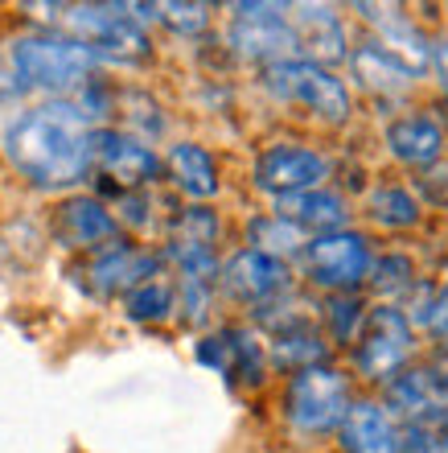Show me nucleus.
I'll list each match as a JSON object with an SVG mask.
<instances>
[{
  "instance_id": "4be33fe9",
  "label": "nucleus",
  "mask_w": 448,
  "mask_h": 453,
  "mask_svg": "<svg viewBox=\"0 0 448 453\" xmlns=\"http://www.w3.org/2000/svg\"><path fill=\"white\" fill-rule=\"evenodd\" d=\"M226 375L235 388H263L268 383V350L255 338V330L243 326H226Z\"/></svg>"
},
{
  "instance_id": "f257e3e1",
  "label": "nucleus",
  "mask_w": 448,
  "mask_h": 453,
  "mask_svg": "<svg viewBox=\"0 0 448 453\" xmlns=\"http://www.w3.org/2000/svg\"><path fill=\"white\" fill-rule=\"evenodd\" d=\"M9 165L37 190H71L95 169V124L74 99H46L9 119L0 136Z\"/></svg>"
},
{
  "instance_id": "f704fd0d",
  "label": "nucleus",
  "mask_w": 448,
  "mask_h": 453,
  "mask_svg": "<svg viewBox=\"0 0 448 453\" xmlns=\"http://www.w3.org/2000/svg\"><path fill=\"white\" fill-rule=\"evenodd\" d=\"M428 330H444L448 326V285L440 288L437 297H432V305H428V318H424Z\"/></svg>"
},
{
  "instance_id": "ddd939ff",
  "label": "nucleus",
  "mask_w": 448,
  "mask_h": 453,
  "mask_svg": "<svg viewBox=\"0 0 448 453\" xmlns=\"http://www.w3.org/2000/svg\"><path fill=\"white\" fill-rule=\"evenodd\" d=\"M54 239L74 251H99L119 239V223L111 206L95 194H71L54 211Z\"/></svg>"
},
{
  "instance_id": "412c9836",
  "label": "nucleus",
  "mask_w": 448,
  "mask_h": 453,
  "mask_svg": "<svg viewBox=\"0 0 448 453\" xmlns=\"http://www.w3.org/2000/svg\"><path fill=\"white\" fill-rule=\"evenodd\" d=\"M263 350H268V367L288 371V375H296V371H305V367H321V363H330V342H321V334L313 330V322L276 334Z\"/></svg>"
},
{
  "instance_id": "b1692460",
  "label": "nucleus",
  "mask_w": 448,
  "mask_h": 453,
  "mask_svg": "<svg viewBox=\"0 0 448 453\" xmlns=\"http://www.w3.org/2000/svg\"><path fill=\"white\" fill-rule=\"evenodd\" d=\"M366 215L378 226L403 231V226L420 223V198L412 190H403V186H378V190L366 194Z\"/></svg>"
},
{
  "instance_id": "2f4dec72",
  "label": "nucleus",
  "mask_w": 448,
  "mask_h": 453,
  "mask_svg": "<svg viewBox=\"0 0 448 453\" xmlns=\"http://www.w3.org/2000/svg\"><path fill=\"white\" fill-rule=\"evenodd\" d=\"M415 190L424 194L432 206L448 211V165H444V161H437V165L420 169V178H415Z\"/></svg>"
},
{
  "instance_id": "7ed1b4c3",
  "label": "nucleus",
  "mask_w": 448,
  "mask_h": 453,
  "mask_svg": "<svg viewBox=\"0 0 448 453\" xmlns=\"http://www.w3.org/2000/svg\"><path fill=\"white\" fill-rule=\"evenodd\" d=\"M260 87L271 99L305 108L308 116H317L321 124H345L354 116V96L350 87L338 79L333 71L317 66L305 58H288V62H271L260 71Z\"/></svg>"
},
{
  "instance_id": "393cba45",
  "label": "nucleus",
  "mask_w": 448,
  "mask_h": 453,
  "mask_svg": "<svg viewBox=\"0 0 448 453\" xmlns=\"http://www.w3.org/2000/svg\"><path fill=\"white\" fill-rule=\"evenodd\" d=\"M247 231H251V248L263 251V256H276V260H288V256L305 251V231H296L280 215H255Z\"/></svg>"
},
{
  "instance_id": "c9c22d12",
  "label": "nucleus",
  "mask_w": 448,
  "mask_h": 453,
  "mask_svg": "<svg viewBox=\"0 0 448 453\" xmlns=\"http://www.w3.org/2000/svg\"><path fill=\"white\" fill-rule=\"evenodd\" d=\"M424 371H428V380H432V388H437V395L448 404V355H437Z\"/></svg>"
},
{
  "instance_id": "c85d7f7f",
  "label": "nucleus",
  "mask_w": 448,
  "mask_h": 453,
  "mask_svg": "<svg viewBox=\"0 0 448 453\" xmlns=\"http://www.w3.org/2000/svg\"><path fill=\"white\" fill-rule=\"evenodd\" d=\"M218 215H214L210 206H189L181 211L178 223H173V239L178 243H201V248H214V239H218Z\"/></svg>"
},
{
  "instance_id": "9b49d317",
  "label": "nucleus",
  "mask_w": 448,
  "mask_h": 453,
  "mask_svg": "<svg viewBox=\"0 0 448 453\" xmlns=\"http://www.w3.org/2000/svg\"><path fill=\"white\" fill-rule=\"evenodd\" d=\"M165 268V256L161 251H148L140 243H128V239H116L91 256L87 264V285H91L95 297H116V293H132L144 280H156Z\"/></svg>"
},
{
  "instance_id": "c756f323",
  "label": "nucleus",
  "mask_w": 448,
  "mask_h": 453,
  "mask_svg": "<svg viewBox=\"0 0 448 453\" xmlns=\"http://www.w3.org/2000/svg\"><path fill=\"white\" fill-rule=\"evenodd\" d=\"M210 297H214V285H201V280H181L178 288V310H181V322L186 326H201L210 318Z\"/></svg>"
},
{
  "instance_id": "5701e85b",
  "label": "nucleus",
  "mask_w": 448,
  "mask_h": 453,
  "mask_svg": "<svg viewBox=\"0 0 448 453\" xmlns=\"http://www.w3.org/2000/svg\"><path fill=\"white\" fill-rule=\"evenodd\" d=\"M173 313H178V288L165 280H144L132 293H124V318L136 326L169 322Z\"/></svg>"
},
{
  "instance_id": "4468645a",
  "label": "nucleus",
  "mask_w": 448,
  "mask_h": 453,
  "mask_svg": "<svg viewBox=\"0 0 448 453\" xmlns=\"http://www.w3.org/2000/svg\"><path fill=\"white\" fill-rule=\"evenodd\" d=\"M288 25H292L296 50H300L305 62H317V66L330 71L333 62L350 58L342 12L333 4H288Z\"/></svg>"
},
{
  "instance_id": "20e7f679",
  "label": "nucleus",
  "mask_w": 448,
  "mask_h": 453,
  "mask_svg": "<svg viewBox=\"0 0 448 453\" xmlns=\"http://www.w3.org/2000/svg\"><path fill=\"white\" fill-rule=\"evenodd\" d=\"M345 412H350V380L338 367L321 363L305 367L288 380L284 392V420L292 425L300 437H325V433L342 429Z\"/></svg>"
},
{
  "instance_id": "f03ea898",
  "label": "nucleus",
  "mask_w": 448,
  "mask_h": 453,
  "mask_svg": "<svg viewBox=\"0 0 448 453\" xmlns=\"http://www.w3.org/2000/svg\"><path fill=\"white\" fill-rule=\"evenodd\" d=\"M9 66L17 79V91L71 99L74 91H83L91 83L99 58L71 34H29L9 46Z\"/></svg>"
},
{
  "instance_id": "f8f14e48",
  "label": "nucleus",
  "mask_w": 448,
  "mask_h": 453,
  "mask_svg": "<svg viewBox=\"0 0 448 453\" xmlns=\"http://www.w3.org/2000/svg\"><path fill=\"white\" fill-rule=\"evenodd\" d=\"M218 288H223L226 301H239V305H263V301L280 297L288 285V264L276 260V256H263L255 248H239L226 264H218Z\"/></svg>"
},
{
  "instance_id": "aec40b11",
  "label": "nucleus",
  "mask_w": 448,
  "mask_h": 453,
  "mask_svg": "<svg viewBox=\"0 0 448 453\" xmlns=\"http://www.w3.org/2000/svg\"><path fill=\"white\" fill-rule=\"evenodd\" d=\"M165 173L173 178V186H178L186 198H194V203H210L214 194H218V161H214V153L206 149V144L198 141H178L173 149H169L165 157Z\"/></svg>"
},
{
  "instance_id": "423d86ee",
  "label": "nucleus",
  "mask_w": 448,
  "mask_h": 453,
  "mask_svg": "<svg viewBox=\"0 0 448 453\" xmlns=\"http://www.w3.org/2000/svg\"><path fill=\"white\" fill-rule=\"evenodd\" d=\"M226 46L231 54L255 66L300 58L296 34L288 25V4H263V0H239L231 4V25H226Z\"/></svg>"
},
{
  "instance_id": "6e6552de",
  "label": "nucleus",
  "mask_w": 448,
  "mask_h": 453,
  "mask_svg": "<svg viewBox=\"0 0 448 453\" xmlns=\"http://www.w3.org/2000/svg\"><path fill=\"white\" fill-rule=\"evenodd\" d=\"M412 322L395 305H378L366 313L362 334L354 342V371L370 383L395 380L412 358Z\"/></svg>"
},
{
  "instance_id": "1a4fd4ad",
  "label": "nucleus",
  "mask_w": 448,
  "mask_h": 453,
  "mask_svg": "<svg viewBox=\"0 0 448 453\" xmlns=\"http://www.w3.org/2000/svg\"><path fill=\"white\" fill-rule=\"evenodd\" d=\"M95 169L99 178H107L111 194H128V190H148L161 181L165 161L153 153V144H144L140 136L119 128H95Z\"/></svg>"
},
{
  "instance_id": "2eb2a0df",
  "label": "nucleus",
  "mask_w": 448,
  "mask_h": 453,
  "mask_svg": "<svg viewBox=\"0 0 448 453\" xmlns=\"http://www.w3.org/2000/svg\"><path fill=\"white\" fill-rule=\"evenodd\" d=\"M350 71H354L358 83H362L370 96H378V99L407 96V91L415 87V79H420V74H415L399 54H391L378 37H366V42L350 46Z\"/></svg>"
},
{
  "instance_id": "4c0bfd02",
  "label": "nucleus",
  "mask_w": 448,
  "mask_h": 453,
  "mask_svg": "<svg viewBox=\"0 0 448 453\" xmlns=\"http://www.w3.org/2000/svg\"><path fill=\"white\" fill-rule=\"evenodd\" d=\"M437 429H440V433H444V437H448V412H444V417H440V425H437Z\"/></svg>"
},
{
  "instance_id": "a878e982",
  "label": "nucleus",
  "mask_w": 448,
  "mask_h": 453,
  "mask_svg": "<svg viewBox=\"0 0 448 453\" xmlns=\"http://www.w3.org/2000/svg\"><path fill=\"white\" fill-rule=\"evenodd\" d=\"M415 280H420V276H415V264H412V256H403V251L378 256V260L370 264V276H366V285L375 288L378 297H403V293H412Z\"/></svg>"
},
{
  "instance_id": "bb28decb",
  "label": "nucleus",
  "mask_w": 448,
  "mask_h": 453,
  "mask_svg": "<svg viewBox=\"0 0 448 453\" xmlns=\"http://www.w3.org/2000/svg\"><path fill=\"white\" fill-rule=\"evenodd\" d=\"M321 313H325V330H330L333 342H358L366 310L354 293H333V297H325V310Z\"/></svg>"
},
{
  "instance_id": "72a5a7b5",
  "label": "nucleus",
  "mask_w": 448,
  "mask_h": 453,
  "mask_svg": "<svg viewBox=\"0 0 448 453\" xmlns=\"http://www.w3.org/2000/svg\"><path fill=\"white\" fill-rule=\"evenodd\" d=\"M428 66L440 74V87H444V96H448V42L428 37Z\"/></svg>"
},
{
  "instance_id": "e433bc0d",
  "label": "nucleus",
  "mask_w": 448,
  "mask_h": 453,
  "mask_svg": "<svg viewBox=\"0 0 448 453\" xmlns=\"http://www.w3.org/2000/svg\"><path fill=\"white\" fill-rule=\"evenodd\" d=\"M432 334L440 338V355H448V326H444V330H432Z\"/></svg>"
},
{
  "instance_id": "9d476101",
  "label": "nucleus",
  "mask_w": 448,
  "mask_h": 453,
  "mask_svg": "<svg viewBox=\"0 0 448 453\" xmlns=\"http://www.w3.org/2000/svg\"><path fill=\"white\" fill-rule=\"evenodd\" d=\"M325 178H330V157L308 149V144H268L251 165L255 190L271 194V198L317 190Z\"/></svg>"
},
{
  "instance_id": "6ab92c4d",
  "label": "nucleus",
  "mask_w": 448,
  "mask_h": 453,
  "mask_svg": "<svg viewBox=\"0 0 448 453\" xmlns=\"http://www.w3.org/2000/svg\"><path fill=\"white\" fill-rule=\"evenodd\" d=\"M271 215L288 219L296 231H313V235H330V231H345L350 226V203H345L338 190H305V194H288V198H276V211Z\"/></svg>"
},
{
  "instance_id": "7c9ffc66",
  "label": "nucleus",
  "mask_w": 448,
  "mask_h": 453,
  "mask_svg": "<svg viewBox=\"0 0 448 453\" xmlns=\"http://www.w3.org/2000/svg\"><path fill=\"white\" fill-rule=\"evenodd\" d=\"M399 453H448V437L432 425H399Z\"/></svg>"
},
{
  "instance_id": "f3484780",
  "label": "nucleus",
  "mask_w": 448,
  "mask_h": 453,
  "mask_svg": "<svg viewBox=\"0 0 448 453\" xmlns=\"http://www.w3.org/2000/svg\"><path fill=\"white\" fill-rule=\"evenodd\" d=\"M383 144H387V153L399 165L428 169V165H437L440 153H444V128L432 116H424V111H407V116H395L387 124Z\"/></svg>"
},
{
  "instance_id": "473e14b6",
  "label": "nucleus",
  "mask_w": 448,
  "mask_h": 453,
  "mask_svg": "<svg viewBox=\"0 0 448 453\" xmlns=\"http://www.w3.org/2000/svg\"><path fill=\"white\" fill-rule=\"evenodd\" d=\"M194 358H198L201 367L223 371V375H226V338H223V330H218V334L198 338V346H194Z\"/></svg>"
},
{
  "instance_id": "dca6fc26",
  "label": "nucleus",
  "mask_w": 448,
  "mask_h": 453,
  "mask_svg": "<svg viewBox=\"0 0 448 453\" xmlns=\"http://www.w3.org/2000/svg\"><path fill=\"white\" fill-rule=\"evenodd\" d=\"M383 408L391 417H399L403 425H432V429L448 412V404L437 395L424 367H403L395 380L383 383Z\"/></svg>"
},
{
  "instance_id": "0eeeda50",
  "label": "nucleus",
  "mask_w": 448,
  "mask_h": 453,
  "mask_svg": "<svg viewBox=\"0 0 448 453\" xmlns=\"http://www.w3.org/2000/svg\"><path fill=\"white\" fill-rule=\"evenodd\" d=\"M300 264H305L308 285L325 288V293H354L358 285H366L370 276V264H375V251H370V239L362 231H330V235H313L305 239V251H300Z\"/></svg>"
},
{
  "instance_id": "39448f33",
  "label": "nucleus",
  "mask_w": 448,
  "mask_h": 453,
  "mask_svg": "<svg viewBox=\"0 0 448 453\" xmlns=\"http://www.w3.org/2000/svg\"><path fill=\"white\" fill-rule=\"evenodd\" d=\"M62 12L71 37L99 62H140L153 50L148 29L132 17L128 4H62Z\"/></svg>"
},
{
  "instance_id": "a211bd4d",
  "label": "nucleus",
  "mask_w": 448,
  "mask_h": 453,
  "mask_svg": "<svg viewBox=\"0 0 448 453\" xmlns=\"http://www.w3.org/2000/svg\"><path fill=\"white\" fill-rule=\"evenodd\" d=\"M338 433L342 453H399V425L378 400H350Z\"/></svg>"
},
{
  "instance_id": "cd10ccee",
  "label": "nucleus",
  "mask_w": 448,
  "mask_h": 453,
  "mask_svg": "<svg viewBox=\"0 0 448 453\" xmlns=\"http://www.w3.org/2000/svg\"><path fill=\"white\" fill-rule=\"evenodd\" d=\"M153 12H156V21L161 25H169L173 34H181V37H194V34H201L206 25H210V4H194V0H169V4H153Z\"/></svg>"
}]
</instances>
